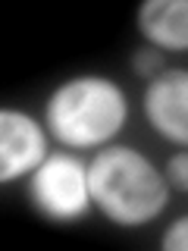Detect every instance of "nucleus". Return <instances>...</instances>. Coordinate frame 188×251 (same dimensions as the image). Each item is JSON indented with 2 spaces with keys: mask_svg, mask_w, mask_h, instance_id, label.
Listing matches in <instances>:
<instances>
[{
  "mask_svg": "<svg viewBox=\"0 0 188 251\" xmlns=\"http://www.w3.org/2000/svg\"><path fill=\"white\" fill-rule=\"evenodd\" d=\"M88 195L116 226H141L166 210L169 185L147 154L113 145L88 163Z\"/></svg>",
  "mask_w": 188,
  "mask_h": 251,
  "instance_id": "nucleus-1",
  "label": "nucleus"
},
{
  "mask_svg": "<svg viewBox=\"0 0 188 251\" xmlns=\"http://www.w3.org/2000/svg\"><path fill=\"white\" fill-rule=\"evenodd\" d=\"M138 28L160 50L188 47V3L185 0H144L138 6Z\"/></svg>",
  "mask_w": 188,
  "mask_h": 251,
  "instance_id": "nucleus-6",
  "label": "nucleus"
},
{
  "mask_svg": "<svg viewBox=\"0 0 188 251\" xmlns=\"http://www.w3.org/2000/svg\"><path fill=\"white\" fill-rule=\"evenodd\" d=\"M47 129L66 148H100L129 120L125 91L107 75H75L47 98Z\"/></svg>",
  "mask_w": 188,
  "mask_h": 251,
  "instance_id": "nucleus-2",
  "label": "nucleus"
},
{
  "mask_svg": "<svg viewBox=\"0 0 188 251\" xmlns=\"http://www.w3.org/2000/svg\"><path fill=\"white\" fill-rule=\"evenodd\" d=\"M47 154V132L35 116L0 107V185L31 173Z\"/></svg>",
  "mask_w": 188,
  "mask_h": 251,
  "instance_id": "nucleus-4",
  "label": "nucleus"
},
{
  "mask_svg": "<svg viewBox=\"0 0 188 251\" xmlns=\"http://www.w3.org/2000/svg\"><path fill=\"white\" fill-rule=\"evenodd\" d=\"M28 195L35 207L50 220H78L91 207L88 195V163L75 154L57 151L44 154V160L31 170Z\"/></svg>",
  "mask_w": 188,
  "mask_h": 251,
  "instance_id": "nucleus-3",
  "label": "nucleus"
},
{
  "mask_svg": "<svg viewBox=\"0 0 188 251\" xmlns=\"http://www.w3.org/2000/svg\"><path fill=\"white\" fill-rule=\"evenodd\" d=\"M166 176H169V182L176 185L179 192H185V188H188V157H185V154L169 157V163H166Z\"/></svg>",
  "mask_w": 188,
  "mask_h": 251,
  "instance_id": "nucleus-9",
  "label": "nucleus"
},
{
  "mask_svg": "<svg viewBox=\"0 0 188 251\" xmlns=\"http://www.w3.org/2000/svg\"><path fill=\"white\" fill-rule=\"evenodd\" d=\"M132 69L141 78H154L157 73H163V53L157 47H141L132 53Z\"/></svg>",
  "mask_w": 188,
  "mask_h": 251,
  "instance_id": "nucleus-7",
  "label": "nucleus"
},
{
  "mask_svg": "<svg viewBox=\"0 0 188 251\" xmlns=\"http://www.w3.org/2000/svg\"><path fill=\"white\" fill-rule=\"evenodd\" d=\"M188 248V217H179L163 235V251H185Z\"/></svg>",
  "mask_w": 188,
  "mask_h": 251,
  "instance_id": "nucleus-8",
  "label": "nucleus"
},
{
  "mask_svg": "<svg viewBox=\"0 0 188 251\" xmlns=\"http://www.w3.org/2000/svg\"><path fill=\"white\" fill-rule=\"evenodd\" d=\"M144 116L163 138L188 141V73L163 69L144 88Z\"/></svg>",
  "mask_w": 188,
  "mask_h": 251,
  "instance_id": "nucleus-5",
  "label": "nucleus"
}]
</instances>
